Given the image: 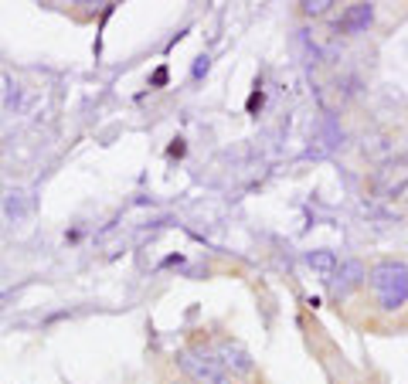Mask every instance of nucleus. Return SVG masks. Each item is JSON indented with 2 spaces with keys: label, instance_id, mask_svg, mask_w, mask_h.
Instances as JSON below:
<instances>
[{
  "label": "nucleus",
  "instance_id": "f257e3e1",
  "mask_svg": "<svg viewBox=\"0 0 408 384\" xmlns=\"http://www.w3.org/2000/svg\"><path fill=\"white\" fill-rule=\"evenodd\" d=\"M367 282H371L377 306L385 309V313H394V309H402L408 303V265L405 262H398V259L377 262V265H371V272H367Z\"/></svg>",
  "mask_w": 408,
  "mask_h": 384
},
{
  "label": "nucleus",
  "instance_id": "f03ea898",
  "mask_svg": "<svg viewBox=\"0 0 408 384\" xmlns=\"http://www.w3.org/2000/svg\"><path fill=\"white\" fill-rule=\"evenodd\" d=\"M173 361H177V368L190 378V384H232V374L215 361V353L211 351L181 347V351L173 353Z\"/></svg>",
  "mask_w": 408,
  "mask_h": 384
},
{
  "label": "nucleus",
  "instance_id": "7ed1b4c3",
  "mask_svg": "<svg viewBox=\"0 0 408 384\" xmlns=\"http://www.w3.org/2000/svg\"><path fill=\"white\" fill-rule=\"evenodd\" d=\"M327 282H330V289H333V296L344 299V296H350L354 289H361L364 282H367V265L361 259L337 262V269H333V276Z\"/></svg>",
  "mask_w": 408,
  "mask_h": 384
},
{
  "label": "nucleus",
  "instance_id": "20e7f679",
  "mask_svg": "<svg viewBox=\"0 0 408 384\" xmlns=\"http://www.w3.org/2000/svg\"><path fill=\"white\" fill-rule=\"evenodd\" d=\"M211 353L228 374H252V353L235 340H218Z\"/></svg>",
  "mask_w": 408,
  "mask_h": 384
},
{
  "label": "nucleus",
  "instance_id": "39448f33",
  "mask_svg": "<svg viewBox=\"0 0 408 384\" xmlns=\"http://www.w3.org/2000/svg\"><path fill=\"white\" fill-rule=\"evenodd\" d=\"M375 21V4H350L344 17L337 21V34H361Z\"/></svg>",
  "mask_w": 408,
  "mask_h": 384
},
{
  "label": "nucleus",
  "instance_id": "423d86ee",
  "mask_svg": "<svg viewBox=\"0 0 408 384\" xmlns=\"http://www.w3.org/2000/svg\"><path fill=\"white\" fill-rule=\"evenodd\" d=\"M306 265L320 272V276H333V269H337V255L330 252V248H316V252H306Z\"/></svg>",
  "mask_w": 408,
  "mask_h": 384
},
{
  "label": "nucleus",
  "instance_id": "0eeeda50",
  "mask_svg": "<svg viewBox=\"0 0 408 384\" xmlns=\"http://www.w3.org/2000/svg\"><path fill=\"white\" fill-rule=\"evenodd\" d=\"M4 211H7V218L21 221V218L28 215V194H24V191H11L7 201H4Z\"/></svg>",
  "mask_w": 408,
  "mask_h": 384
},
{
  "label": "nucleus",
  "instance_id": "6e6552de",
  "mask_svg": "<svg viewBox=\"0 0 408 384\" xmlns=\"http://www.w3.org/2000/svg\"><path fill=\"white\" fill-rule=\"evenodd\" d=\"M330 7H333L330 0H306V4H303V14L306 17H323Z\"/></svg>",
  "mask_w": 408,
  "mask_h": 384
},
{
  "label": "nucleus",
  "instance_id": "1a4fd4ad",
  "mask_svg": "<svg viewBox=\"0 0 408 384\" xmlns=\"http://www.w3.org/2000/svg\"><path fill=\"white\" fill-rule=\"evenodd\" d=\"M208 68H211V58H208V55H198V58H194V68H190V75L204 78L208 75Z\"/></svg>",
  "mask_w": 408,
  "mask_h": 384
},
{
  "label": "nucleus",
  "instance_id": "9d476101",
  "mask_svg": "<svg viewBox=\"0 0 408 384\" xmlns=\"http://www.w3.org/2000/svg\"><path fill=\"white\" fill-rule=\"evenodd\" d=\"M167 78H171V72H167V68H157L154 78H150V85H154V89H163V85H167Z\"/></svg>",
  "mask_w": 408,
  "mask_h": 384
},
{
  "label": "nucleus",
  "instance_id": "9b49d317",
  "mask_svg": "<svg viewBox=\"0 0 408 384\" xmlns=\"http://www.w3.org/2000/svg\"><path fill=\"white\" fill-rule=\"evenodd\" d=\"M259 106H262V92H252V99H249V112H255Z\"/></svg>",
  "mask_w": 408,
  "mask_h": 384
},
{
  "label": "nucleus",
  "instance_id": "f8f14e48",
  "mask_svg": "<svg viewBox=\"0 0 408 384\" xmlns=\"http://www.w3.org/2000/svg\"><path fill=\"white\" fill-rule=\"evenodd\" d=\"M171 156H184V139H173V146H171Z\"/></svg>",
  "mask_w": 408,
  "mask_h": 384
},
{
  "label": "nucleus",
  "instance_id": "ddd939ff",
  "mask_svg": "<svg viewBox=\"0 0 408 384\" xmlns=\"http://www.w3.org/2000/svg\"><path fill=\"white\" fill-rule=\"evenodd\" d=\"M173 384H181V381H173Z\"/></svg>",
  "mask_w": 408,
  "mask_h": 384
}]
</instances>
